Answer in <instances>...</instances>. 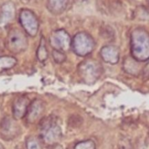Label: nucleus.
<instances>
[{"instance_id": "12", "label": "nucleus", "mask_w": 149, "mask_h": 149, "mask_svg": "<svg viewBox=\"0 0 149 149\" xmlns=\"http://www.w3.org/2000/svg\"><path fill=\"white\" fill-rule=\"evenodd\" d=\"M123 69L126 73L135 77H138L143 71L139 61L130 56L126 57L124 60Z\"/></svg>"}, {"instance_id": "3", "label": "nucleus", "mask_w": 149, "mask_h": 149, "mask_svg": "<svg viewBox=\"0 0 149 149\" xmlns=\"http://www.w3.org/2000/svg\"><path fill=\"white\" fill-rule=\"evenodd\" d=\"M78 74L81 81L87 84H94L98 80L103 71V68L99 61L95 59H87L78 65Z\"/></svg>"}, {"instance_id": "18", "label": "nucleus", "mask_w": 149, "mask_h": 149, "mask_svg": "<svg viewBox=\"0 0 149 149\" xmlns=\"http://www.w3.org/2000/svg\"><path fill=\"white\" fill-rule=\"evenodd\" d=\"M74 149H96V145L92 140H86L77 143L74 146Z\"/></svg>"}, {"instance_id": "11", "label": "nucleus", "mask_w": 149, "mask_h": 149, "mask_svg": "<svg viewBox=\"0 0 149 149\" xmlns=\"http://www.w3.org/2000/svg\"><path fill=\"white\" fill-rule=\"evenodd\" d=\"M119 48L113 45H106L100 49V55L102 59L107 63L116 64L120 57Z\"/></svg>"}, {"instance_id": "15", "label": "nucleus", "mask_w": 149, "mask_h": 149, "mask_svg": "<svg viewBox=\"0 0 149 149\" xmlns=\"http://www.w3.org/2000/svg\"><path fill=\"white\" fill-rule=\"evenodd\" d=\"M36 57L40 62H45L48 58V51L46 46V40L45 37L42 36L39 41V45L36 51Z\"/></svg>"}, {"instance_id": "4", "label": "nucleus", "mask_w": 149, "mask_h": 149, "mask_svg": "<svg viewBox=\"0 0 149 149\" xmlns=\"http://www.w3.org/2000/svg\"><path fill=\"white\" fill-rule=\"evenodd\" d=\"M5 44L7 49L14 54L24 52L29 47V41L26 35L17 28L12 29L8 32Z\"/></svg>"}, {"instance_id": "6", "label": "nucleus", "mask_w": 149, "mask_h": 149, "mask_svg": "<svg viewBox=\"0 0 149 149\" xmlns=\"http://www.w3.org/2000/svg\"><path fill=\"white\" fill-rule=\"evenodd\" d=\"M19 21L23 30L30 36H36L39 31V21L34 13L30 10H22L19 15Z\"/></svg>"}, {"instance_id": "16", "label": "nucleus", "mask_w": 149, "mask_h": 149, "mask_svg": "<svg viewBox=\"0 0 149 149\" xmlns=\"http://www.w3.org/2000/svg\"><path fill=\"white\" fill-rule=\"evenodd\" d=\"M17 64V60L12 56H0V71L13 68Z\"/></svg>"}, {"instance_id": "8", "label": "nucleus", "mask_w": 149, "mask_h": 149, "mask_svg": "<svg viewBox=\"0 0 149 149\" xmlns=\"http://www.w3.org/2000/svg\"><path fill=\"white\" fill-rule=\"evenodd\" d=\"M20 130L16 119L10 116L4 117L0 124L1 137L5 141H11L15 138L20 133Z\"/></svg>"}, {"instance_id": "1", "label": "nucleus", "mask_w": 149, "mask_h": 149, "mask_svg": "<svg viewBox=\"0 0 149 149\" xmlns=\"http://www.w3.org/2000/svg\"><path fill=\"white\" fill-rule=\"evenodd\" d=\"M132 57L139 62L149 59V34L143 29L138 28L132 31L130 36Z\"/></svg>"}, {"instance_id": "17", "label": "nucleus", "mask_w": 149, "mask_h": 149, "mask_svg": "<svg viewBox=\"0 0 149 149\" xmlns=\"http://www.w3.org/2000/svg\"><path fill=\"white\" fill-rule=\"evenodd\" d=\"M42 141L40 138L30 136L26 140V146L27 149H42Z\"/></svg>"}, {"instance_id": "10", "label": "nucleus", "mask_w": 149, "mask_h": 149, "mask_svg": "<svg viewBox=\"0 0 149 149\" xmlns=\"http://www.w3.org/2000/svg\"><path fill=\"white\" fill-rule=\"evenodd\" d=\"M45 110V103L39 99H36L31 102V104L28 109L26 119L30 124H33L39 120L43 115Z\"/></svg>"}, {"instance_id": "20", "label": "nucleus", "mask_w": 149, "mask_h": 149, "mask_svg": "<svg viewBox=\"0 0 149 149\" xmlns=\"http://www.w3.org/2000/svg\"><path fill=\"white\" fill-rule=\"evenodd\" d=\"M143 74V80H148L149 79V63L146 65V66L143 68L142 71Z\"/></svg>"}, {"instance_id": "19", "label": "nucleus", "mask_w": 149, "mask_h": 149, "mask_svg": "<svg viewBox=\"0 0 149 149\" xmlns=\"http://www.w3.org/2000/svg\"><path fill=\"white\" fill-rule=\"evenodd\" d=\"M52 55L54 61L57 63H63L66 60V55L63 51L53 49Z\"/></svg>"}, {"instance_id": "5", "label": "nucleus", "mask_w": 149, "mask_h": 149, "mask_svg": "<svg viewBox=\"0 0 149 149\" xmlns=\"http://www.w3.org/2000/svg\"><path fill=\"white\" fill-rule=\"evenodd\" d=\"M95 44L90 34L84 31L77 33L71 41V48L77 55L85 57L91 53Z\"/></svg>"}, {"instance_id": "21", "label": "nucleus", "mask_w": 149, "mask_h": 149, "mask_svg": "<svg viewBox=\"0 0 149 149\" xmlns=\"http://www.w3.org/2000/svg\"><path fill=\"white\" fill-rule=\"evenodd\" d=\"M51 149H63V148L60 144L57 143V144H55V145L52 146H51Z\"/></svg>"}, {"instance_id": "2", "label": "nucleus", "mask_w": 149, "mask_h": 149, "mask_svg": "<svg viewBox=\"0 0 149 149\" xmlns=\"http://www.w3.org/2000/svg\"><path fill=\"white\" fill-rule=\"evenodd\" d=\"M40 139L42 143L47 146L55 145L62 138V130L57 122V119L53 116L43 118L39 122Z\"/></svg>"}, {"instance_id": "22", "label": "nucleus", "mask_w": 149, "mask_h": 149, "mask_svg": "<svg viewBox=\"0 0 149 149\" xmlns=\"http://www.w3.org/2000/svg\"><path fill=\"white\" fill-rule=\"evenodd\" d=\"M0 149H4V147H3L1 145V144H0Z\"/></svg>"}, {"instance_id": "14", "label": "nucleus", "mask_w": 149, "mask_h": 149, "mask_svg": "<svg viewBox=\"0 0 149 149\" xmlns=\"http://www.w3.org/2000/svg\"><path fill=\"white\" fill-rule=\"evenodd\" d=\"M69 0H47L48 10L55 15L63 13L67 8Z\"/></svg>"}, {"instance_id": "9", "label": "nucleus", "mask_w": 149, "mask_h": 149, "mask_svg": "<svg viewBox=\"0 0 149 149\" xmlns=\"http://www.w3.org/2000/svg\"><path fill=\"white\" fill-rule=\"evenodd\" d=\"M30 104L31 100L27 96L21 95L17 97L13 104V118L17 120L26 116Z\"/></svg>"}, {"instance_id": "7", "label": "nucleus", "mask_w": 149, "mask_h": 149, "mask_svg": "<svg viewBox=\"0 0 149 149\" xmlns=\"http://www.w3.org/2000/svg\"><path fill=\"white\" fill-rule=\"evenodd\" d=\"M71 41L70 35L63 29L54 31L49 37V43L53 49L63 52L69 50L71 48Z\"/></svg>"}, {"instance_id": "13", "label": "nucleus", "mask_w": 149, "mask_h": 149, "mask_svg": "<svg viewBox=\"0 0 149 149\" xmlns=\"http://www.w3.org/2000/svg\"><path fill=\"white\" fill-rule=\"evenodd\" d=\"M15 15V7L12 3H7L1 7L0 13V26H4L12 20Z\"/></svg>"}]
</instances>
